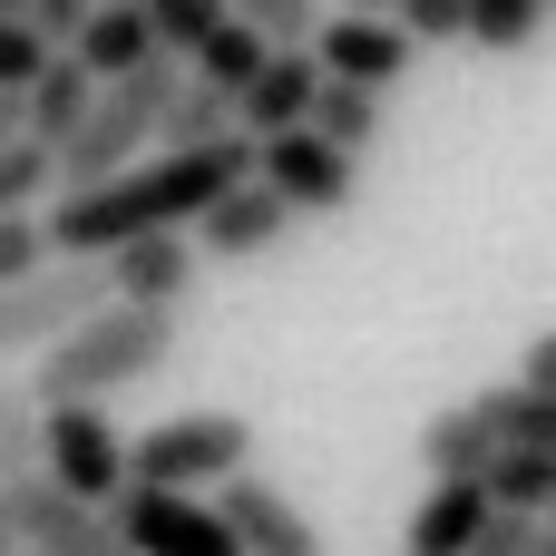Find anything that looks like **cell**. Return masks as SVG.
<instances>
[{
	"mask_svg": "<svg viewBox=\"0 0 556 556\" xmlns=\"http://www.w3.org/2000/svg\"><path fill=\"white\" fill-rule=\"evenodd\" d=\"M244 176H254V137H235V147H166L137 176L98 186V195H59V215H39V225H49V254L108 264V254H127L147 235H195Z\"/></svg>",
	"mask_w": 556,
	"mask_h": 556,
	"instance_id": "1",
	"label": "cell"
},
{
	"mask_svg": "<svg viewBox=\"0 0 556 556\" xmlns=\"http://www.w3.org/2000/svg\"><path fill=\"white\" fill-rule=\"evenodd\" d=\"M176 362V313H137V303H108L98 323H78L39 371H29V391L49 401V410H68V401H98L108 410V391H127V381H156Z\"/></svg>",
	"mask_w": 556,
	"mask_h": 556,
	"instance_id": "2",
	"label": "cell"
},
{
	"mask_svg": "<svg viewBox=\"0 0 556 556\" xmlns=\"http://www.w3.org/2000/svg\"><path fill=\"white\" fill-rule=\"evenodd\" d=\"M176 98H186V68H176V59H156V68L127 78V88H98V117L59 147V195H98V186L137 176L147 156H166Z\"/></svg>",
	"mask_w": 556,
	"mask_h": 556,
	"instance_id": "3",
	"label": "cell"
},
{
	"mask_svg": "<svg viewBox=\"0 0 556 556\" xmlns=\"http://www.w3.org/2000/svg\"><path fill=\"white\" fill-rule=\"evenodd\" d=\"M254 459V420L244 410H176L156 430H137V489H176V498H225Z\"/></svg>",
	"mask_w": 556,
	"mask_h": 556,
	"instance_id": "4",
	"label": "cell"
},
{
	"mask_svg": "<svg viewBox=\"0 0 556 556\" xmlns=\"http://www.w3.org/2000/svg\"><path fill=\"white\" fill-rule=\"evenodd\" d=\"M117 303V283H108V264H68V254H49L29 283H10L0 293V362H20V352H59L78 323H98Z\"/></svg>",
	"mask_w": 556,
	"mask_h": 556,
	"instance_id": "5",
	"label": "cell"
},
{
	"mask_svg": "<svg viewBox=\"0 0 556 556\" xmlns=\"http://www.w3.org/2000/svg\"><path fill=\"white\" fill-rule=\"evenodd\" d=\"M49 479L68 498H88V508H117L137 489V440L98 401H68V410H49Z\"/></svg>",
	"mask_w": 556,
	"mask_h": 556,
	"instance_id": "6",
	"label": "cell"
},
{
	"mask_svg": "<svg viewBox=\"0 0 556 556\" xmlns=\"http://www.w3.org/2000/svg\"><path fill=\"white\" fill-rule=\"evenodd\" d=\"M117 538L137 556H244V538L225 528V508L215 498H176V489H127L117 508Z\"/></svg>",
	"mask_w": 556,
	"mask_h": 556,
	"instance_id": "7",
	"label": "cell"
},
{
	"mask_svg": "<svg viewBox=\"0 0 556 556\" xmlns=\"http://www.w3.org/2000/svg\"><path fill=\"white\" fill-rule=\"evenodd\" d=\"M254 176H264L293 215H332V205H352L362 156H342L323 127H303V137H264V147H254Z\"/></svg>",
	"mask_w": 556,
	"mask_h": 556,
	"instance_id": "8",
	"label": "cell"
},
{
	"mask_svg": "<svg viewBox=\"0 0 556 556\" xmlns=\"http://www.w3.org/2000/svg\"><path fill=\"white\" fill-rule=\"evenodd\" d=\"M313 59L342 78V88H371V98H391L401 78H410V59H420V39L401 29V20H371V10H342V20H323V39H313Z\"/></svg>",
	"mask_w": 556,
	"mask_h": 556,
	"instance_id": "9",
	"label": "cell"
},
{
	"mask_svg": "<svg viewBox=\"0 0 556 556\" xmlns=\"http://www.w3.org/2000/svg\"><path fill=\"white\" fill-rule=\"evenodd\" d=\"M489 528H498L489 479H430V498L410 508L401 547H410V556H479V538H489Z\"/></svg>",
	"mask_w": 556,
	"mask_h": 556,
	"instance_id": "10",
	"label": "cell"
},
{
	"mask_svg": "<svg viewBox=\"0 0 556 556\" xmlns=\"http://www.w3.org/2000/svg\"><path fill=\"white\" fill-rule=\"evenodd\" d=\"M215 508H225V528L244 538V556H323V528L293 508V489H274V479H254V469H244Z\"/></svg>",
	"mask_w": 556,
	"mask_h": 556,
	"instance_id": "11",
	"label": "cell"
},
{
	"mask_svg": "<svg viewBox=\"0 0 556 556\" xmlns=\"http://www.w3.org/2000/svg\"><path fill=\"white\" fill-rule=\"evenodd\" d=\"M323 88H332V68L313 59V49H283L264 78H254V98H244V137L264 147V137H303L313 117H323Z\"/></svg>",
	"mask_w": 556,
	"mask_h": 556,
	"instance_id": "12",
	"label": "cell"
},
{
	"mask_svg": "<svg viewBox=\"0 0 556 556\" xmlns=\"http://www.w3.org/2000/svg\"><path fill=\"white\" fill-rule=\"evenodd\" d=\"M283 235H293V205H283L264 176H244V186H235V195L195 225V244H205L215 264H254V254H274Z\"/></svg>",
	"mask_w": 556,
	"mask_h": 556,
	"instance_id": "13",
	"label": "cell"
},
{
	"mask_svg": "<svg viewBox=\"0 0 556 556\" xmlns=\"http://www.w3.org/2000/svg\"><path fill=\"white\" fill-rule=\"evenodd\" d=\"M195 264H205L195 235H147V244L108 254V283H117V303H137V313H176L186 283H195Z\"/></svg>",
	"mask_w": 556,
	"mask_h": 556,
	"instance_id": "14",
	"label": "cell"
},
{
	"mask_svg": "<svg viewBox=\"0 0 556 556\" xmlns=\"http://www.w3.org/2000/svg\"><path fill=\"white\" fill-rule=\"evenodd\" d=\"M98 88H127V78H147L156 59H166V39H156V10H127V0H108L98 20H88V39L68 49Z\"/></svg>",
	"mask_w": 556,
	"mask_h": 556,
	"instance_id": "15",
	"label": "cell"
},
{
	"mask_svg": "<svg viewBox=\"0 0 556 556\" xmlns=\"http://www.w3.org/2000/svg\"><path fill=\"white\" fill-rule=\"evenodd\" d=\"M498 450H508V440L489 430V410H479V401H450V410H430V420H420V469H430V479H489V469H498Z\"/></svg>",
	"mask_w": 556,
	"mask_h": 556,
	"instance_id": "16",
	"label": "cell"
},
{
	"mask_svg": "<svg viewBox=\"0 0 556 556\" xmlns=\"http://www.w3.org/2000/svg\"><path fill=\"white\" fill-rule=\"evenodd\" d=\"M88 117H98V78L59 49V59L39 68V88H29V137H39V147H68Z\"/></svg>",
	"mask_w": 556,
	"mask_h": 556,
	"instance_id": "17",
	"label": "cell"
},
{
	"mask_svg": "<svg viewBox=\"0 0 556 556\" xmlns=\"http://www.w3.org/2000/svg\"><path fill=\"white\" fill-rule=\"evenodd\" d=\"M49 469V401L29 381H0V489Z\"/></svg>",
	"mask_w": 556,
	"mask_h": 556,
	"instance_id": "18",
	"label": "cell"
},
{
	"mask_svg": "<svg viewBox=\"0 0 556 556\" xmlns=\"http://www.w3.org/2000/svg\"><path fill=\"white\" fill-rule=\"evenodd\" d=\"M489 498H498V518H556V459L547 450H498Z\"/></svg>",
	"mask_w": 556,
	"mask_h": 556,
	"instance_id": "19",
	"label": "cell"
},
{
	"mask_svg": "<svg viewBox=\"0 0 556 556\" xmlns=\"http://www.w3.org/2000/svg\"><path fill=\"white\" fill-rule=\"evenodd\" d=\"M274 59H283V49H274L264 29H244V20H225V39H215V49L195 59V78H215L225 98H254V78H264Z\"/></svg>",
	"mask_w": 556,
	"mask_h": 556,
	"instance_id": "20",
	"label": "cell"
},
{
	"mask_svg": "<svg viewBox=\"0 0 556 556\" xmlns=\"http://www.w3.org/2000/svg\"><path fill=\"white\" fill-rule=\"evenodd\" d=\"M479 410H489V430H498L508 450H547V459H556V401L518 391V381H498V391H479Z\"/></svg>",
	"mask_w": 556,
	"mask_h": 556,
	"instance_id": "21",
	"label": "cell"
},
{
	"mask_svg": "<svg viewBox=\"0 0 556 556\" xmlns=\"http://www.w3.org/2000/svg\"><path fill=\"white\" fill-rule=\"evenodd\" d=\"M49 186H59V147H39V137L0 147V225L39 215V195H49Z\"/></svg>",
	"mask_w": 556,
	"mask_h": 556,
	"instance_id": "22",
	"label": "cell"
},
{
	"mask_svg": "<svg viewBox=\"0 0 556 556\" xmlns=\"http://www.w3.org/2000/svg\"><path fill=\"white\" fill-rule=\"evenodd\" d=\"M313 127H323L342 156H362V147L391 127V98H371V88H342V78H332V88H323V117H313Z\"/></svg>",
	"mask_w": 556,
	"mask_h": 556,
	"instance_id": "23",
	"label": "cell"
},
{
	"mask_svg": "<svg viewBox=\"0 0 556 556\" xmlns=\"http://www.w3.org/2000/svg\"><path fill=\"white\" fill-rule=\"evenodd\" d=\"M225 20H235L225 0H156V39H166V59H176V68H195V59L225 39Z\"/></svg>",
	"mask_w": 556,
	"mask_h": 556,
	"instance_id": "24",
	"label": "cell"
},
{
	"mask_svg": "<svg viewBox=\"0 0 556 556\" xmlns=\"http://www.w3.org/2000/svg\"><path fill=\"white\" fill-rule=\"evenodd\" d=\"M538 20H547V0H469V39L498 49V59H518L538 39Z\"/></svg>",
	"mask_w": 556,
	"mask_h": 556,
	"instance_id": "25",
	"label": "cell"
},
{
	"mask_svg": "<svg viewBox=\"0 0 556 556\" xmlns=\"http://www.w3.org/2000/svg\"><path fill=\"white\" fill-rule=\"evenodd\" d=\"M49 59H59V49H49V39L29 29V20H0V88H10V98H29Z\"/></svg>",
	"mask_w": 556,
	"mask_h": 556,
	"instance_id": "26",
	"label": "cell"
},
{
	"mask_svg": "<svg viewBox=\"0 0 556 556\" xmlns=\"http://www.w3.org/2000/svg\"><path fill=\"white\" fill-rule=\"evenodd\" d=\"M391 20H401L420 49H440V39H469V0H401Z\"/></svg>",
	"mask_w": 556,
	"mask_h": 556,
	"instance_id": "27",
	"label": "cell"
},
{
	"mask_svg": "<svg viewBox=\"0 0 556 556\" xmlns=\"http://www.w3.org/2000/svg\"><path fill=\"white\" fill-rule=\"evenodd\" d=\"M39 264H49V225H39V215L0 225V293H10V283H29Z\"/></svg>",
	"mask_w": 556,
	"mask_h": 556,
	"instance_id": "28",
	"label": "cell"
},
{
	"mask_svg": "<svg viewBox=\"0 0 556 556\" xmlns=\"http://www.w3.org/2000/svg\"><path fill=\"white\" fill-rule=\"evenodd\" d=\"M98 10H108V0H29V29H39L49 49H78Z\"/></svg>",
	"mask_w": 556,
	"mask_h": 556,
	"instance_id": "29",
	"label": "cell"
},
{
	"mask_svg": "<svg viewBox=\"0 0 556 556\" xmlns=\"http://www.w3.org/2000/svg\"><path fill=\"white\" fill-rule=\"evenodd\" d=\"M518 391L556 401V332H538V342H528V362H518Z\"/></svg>",
	"mask_w": 556,
	"mask_h": 556,
	"instance_id": "30",
	"label": "cell"
},
{
	"mask_svg": "<svg viewBox=\"0 0 556 556\" xmlns=\"http://www.w3.org/2000/svg\"><path fill=\"white\" fill-rule=\"evenodd\" d=\"M538 528H547V518H498V528L479 538V556H528V547H538Z\"/></svg>",
	"mask_w": 556,
	"mask_h": 556,
	"instance_id": "31",
	"label": "cell"
},
{
	"mask_svg": "<svg viewBox=\"0 0 556 556\" xmlns=\"http://www.w3.org/2000/svg\"><path fill=\"white\" fill-rule=\"evenodd\" d=\"M20 137H29V98H10V88H0V147H20Z\"/></svg>",
	"mask_w": 556,
	"mask_h": 556,
	"instance_id": "32",
	"label": "cell"
},
{
	"mask_svg": "<svg viewBox=\"0 0 556 556\" xmlns=\"http://www.w3.org/2000/svg\"><path fill=\"white\" fill-rule=\"evenodd\" d=\"M342 10H371V20H391V10H401V0H342Z\"/></svg>",
	"mask_w": 556,
	"mask_h": 556,
	"instance_id": "33",
	"label": "cell"
},
{
	"mask_svg": "<svg viewBox=\"0 0 556 556\" xmlns=\"http://www.w3.org/2000/svg\"><path fill=\"white\" fill-rule=\"evenodd\" d=\"M10 547H20V528H10V498H0V556H10Z\"/></svg>",
	"mask_w": 556,
	"mask_h": 556,
	"instance_id": "34",
	"label": "cell"
},
{
	"mask_svg": "<svg viewBox=\"0 0 556 556\" xmlns=\"http://www.w3.org/2000/svg\"><path fill=\"white\" fill-rule=\"evenodd\" d=\"M528 556H556V518H547V528H538V547H528Z\"/></svg>",
	"mask_w": 556,
	"mask_h": 556,
	"instance_id": "35",
	"label": "cell"
},
{
	"mask_svg": "<svg viewBox=\"0 0 556 556\" xmlns=\"http://www.w3.org/2000/svg\"><path fill=\"white\" fill-rule=\"evenodd\" d=\"M0 20H29V0H0Z\"/></svg>",
	"mask_w": 556,
	"mask_h": 556,
	"instance_id": "36",
	"label": "cell"
},
{
	"mask_svg": "<svg viewBox=\"0 0 556 556\" xmlns=\"http://www.w3.org/2000/svg\"><path fill=\"white\" fill-rule=\"evenodd\" d=\"M127 10H156V0H127Z\"/></svg>",
	"mask_w": 556,
	"mask_h": 556,
	"instance_id": "37",
	"label": "cell"
},
{
	"mask_svg": "<svg viewBox=\"0 0 556 556\" xmlns=\"http://www.w3.org/2000/svg\"><path fill=\"white\" fill-rule=\"evenodd\" d=\"M547 10H556V0H547Z\"/></svg>",
	"mask_w": 556,
	"mask_h": 556,
	"instance_id": "38",
	"label": "cell"
}]
</instances>
